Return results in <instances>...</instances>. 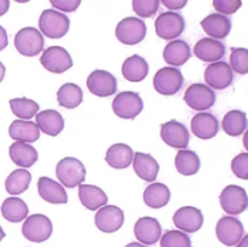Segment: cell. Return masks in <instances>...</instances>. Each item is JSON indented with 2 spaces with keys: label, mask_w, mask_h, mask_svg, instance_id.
Returning <instances> with one entry per match:
<instances>
[{
  "label": "cell",
  "mask_w": 248,
  "mask_h": 247,
  "mask_svg": "<svg viewBox=\"0 0 248 247\" xmlns=\"http://www.w3.org/2000/svg\"><path fill=\"white\" fill-rule=\"evenodd\" d=\"M56 176L65 188H74L85 181L86 169L80 160L67 156L58 161L56 166Z\"/></svg>",
  "instance_id": "1"
},
{
  "label": "cell",
  "mask_w": 248,
  "mask_h": 247,
  "mask_svg": "<svg viewBox=\"0 0 248 247\" xmlns=\"http://www.w3.org/2000/svg\"><path fill=\"white\" fill-rule=\"evenodd\" d=\"M69 26L70 21L67 15L53 9L44 10L39 17V28L47 38H62L69 31Z\"/></svg>",
  "instance_id": "2"
},
{
  "label": "cell",
  "mask_w": 248,
  "mask_h": 247,
  "mask_svg": "<svg viewBox=\"0 0 248 247\" xmlns=\"http://www.w3.org/2000/svg\"><path fill=\"white\" fill-rule=\"evenodd\" d=\"M154 89L164 96H173L178 93L184 85V77L178 68L164 67L155 74Z\"/></svg>",
  "instance_id": "3"
},
{
  "label": "cell",
  "mask_w": 248,
  "mask_h": 247,
  "mask_svg": "<svg viewBox=\"0 0 248 247\" xmlns=\"http://www.w3.org/2000/svg\"><path fill=\"white\" fill-rule=\"evenodd\" d=\"M111 108L116 116L121 119H135L140 115L144 108L142 97L133 91H124L115 96L111 103Z\"/></svg>",
  "instance_id": "4"
},
{
  "label": "cell",
  "mask_w": 248,
  "mask_h": 247,
  "mask_svg": "<svg viewBox=\"0 0 248 247\" xmlns=\"http://www.w3.org/2000/svg\"><path fill=\"white\" fill-rule=\"evenodd\" d=\"M44 36L34 27L19 29L15 35V47L21 55L33 57L44 50Z\"/></svg>",
  "instance_id": "5"
},
{
  "label": "cell",
  "mask_w": 248,
  "mask_h": 247,
  "mask_svg": "<svg viewBox=\"0 0 248 247\" xmlns=\"http://www.w3.org/2000/svg\"><path fill=\"white\" fill-rule=\"evenodd\" d=\"M216 92L206 84H191L184 92V102L196 111H205L216 103Z\"/></svg>",
  "instance_id": "6"
},
{
  "label": "cell",
  "mask_w": 248,
  "mask_h": 247,
  "mask_svg": "<svg viewBox=\"0 0 248 247\" xmlns=\"http://www.w3.org/2000/svg\"><path fill=\"white\" fill-rule=\"evenodd\" d=\"M52 222L41 213H35L26 218L22 225V234L27 240L33 242H44L52 234Z\"/></svg>",
  "instance_id": "7"
},
{
  "label": "cell",
  "mask_w": 248,
  "mask_h": 247,
  "mask_svg": "<svg viewBox=\"0 0 248 247\" xmlns=\"http://www.w3.org/2000/svg\"><path fill=\"white\" fill-rule=\"evenodd\" d=\"M147 34V26L138 17H126L121 19L115 29V35L125 45H137Z\"/></svg>",
  "instance_id": "8"
},
{
  "label": "cell",
  "mask_w": 248,
  "mask_h": 247,
  "mask_svg": "<svg viewBox=\"0 0 248 247\" xmlns=\"http://www.w3.org/2000/svg\"><path fill=\"white\" fill-rule=\"evenodd\" d=\"M186 29V21L178 12H161L155 21V31L164 40H172L181 35Z\"/></svg>",
  "instance_id": "9"
},
{
  "label": "cell",
  "mask_w": 248,
  "mask_h": 247,
  "mask_svg": "<svg viewBox=\"0 0 248 247\" xmlns=\"http://www.w3.org/2000/svg\"><path fill=\"white\" fill-rule=\"evenodd\" d=\"M40 63L46 70L55 74L67 72L73 67L72 56L62 46H50L43 52Z\"/></svg>",
  "instance_id": "10"
},
{
  "label": "cell",
  "mask_w": 248,
  "mask_h": 247,
  "mask_svg": "<svg viewBox=\"0 0 248 247\" xmlns=\"http://www.w3.org/2000/svg\"><path fill=\"white\" fill-rule=\"evenodd\" d=\"M216 234L218 240L228 247H232L239 244L245 235L244 224L239 218L225 216L218 220L216 225Z\"/></svg>",
  "instance_id": "11"
},
{
  "label": "cell",
  "mask_w": 248,
  "mask_h": 247,
  "mask_svg": "<svg viewBox=\"0 0 248 247\" xmlns=\"http://www.w3.org/2000/svg\"><path fill=\"white\" fill-rule=\"evenodd\" d=\"M220 206L228 215H240L246 211L248 205L247 193L242 186L228 185L222 190L219 195Z\"/></svg>",
  "instance_id": "12"
},
{
  "label": "cell",
  "mask_w": 248,
  "mask_h": 247,
  "mask_svg": "<svg viewBox=\"0 0 248 247\" xmlns=\"http://www.w3.org/2000/svg\"><path fill=\"white\" fill-rule=\"evenodd\" d=\"M87 89L98 97H110L118 91V80L107 70L96 69L87 77Z\"/></svg>",
  "instance_id": "13"
},
{
  "label": "cell",
  "mask_w": 248,
  "mask_h": 247,
  "mask_svg": "<svg viewBox=\"0 0 248 247\" xmlns=\"http://www.w3.org/2000/svg\"><path fill=\"white\" fill-rule=\"evenodd\" d=\"M161 139L174 149H186L190 140L188 128L184 124L177 120H170L160 126Z\"/></svg>",
  "instance_id": "14"
},
{
  "label": "cell",
  "mask_w": 248,
  "mask_h": 247,
  "mask_svg": "<svg viewBox=\"0 0 248 247\" xmlns=\"http://www.w3.org/2000/svg\"><path fill=\"white\" fill-rule=\"evenodd\" d=\"M234 72L224 61L210 63L205 70V81L212 90H225L232 84Z\"/></svg>",
  "instance_id": "15"
},
{
  "label": "cell",
  "mask_w": 248,
  "mask_h": 247,
  "mask_svg": "<svg viewBox=\"0 0 248 247\" xmlns=\"http://www.w3.org/2000/svg\"><path fill=\"white\" fill-rule=\"evenodd\" d=\"M125 222V215L118 206H103L94 216V224L103 232H115L123 227Z\"/></svg>",
  "instance_id": "16"
},
{
  "label": "cell",
  "mask_w": 248,
  "mask_h": 247,
  "mask_svg": "<svg viewBox=\"0 0 248 247\" xmlns=\"http://www.w3.org/2000/svg\"><path fill=\"white\" fill-rule=\"evenodd\" d=\"M173 224L181 232H195L202 227L203 216L199 208L193 206H184L178 208L173 215Z\"/></svg>",
  "instance_id": "17"
},
{
  "label": "cell",
  "mask_w": 248,
  "mask_h": 247,
  "mask_svg": "<svg viewBox=\"0 0 248 247\" xmlns=\"http://www.w3.org/2000/svg\"><path fill=\"white\" fill-rule=\"evenodd\" d=\"M225 51L227 47L224 44L212 38L200 39L194 46V55L207 63H215L222 60L225 56Z\"/></svg>",
  "instance_id": "18"
},
{
  "label": "cell",
  "mask_w": 248,
  "mask_h": 247,
  "mask_svg": "<svg viewBox=\"0 0 248 247\" xmlns=\"http://www.w3.org/2000/svg\"><path fill=\"white\" fill-rule=\"evenodd\" d=\"M191 131L200 139H211L219 131V121L208 111H201L191 119Z\"/></svg>",
  "instance_id": "19"
},
{
  "label": "cell",
  "mask_w": 248,
  "mask_h": 247,
  "mask_svg": "<svg viewBox=\"0 0 248 247\" xmlns=\"http://www.w3.org/2000/svg\"><path fill=\"white\" fill-rule=\"evenodd\" d=\"M135 236L143 245H154L162 234L161 224L156 218L142 217L135 224Z\"/></svg>",
  "instance_id": "20"
},
{
  "label": "cell",
  "mask_w": 248,
  "mask_h": 247,
  "mask_svg": "<svg viewBox=\"0 0 248 247\" xmlns=\"http://www.w3.org/2000/svg\"><path fill=\"white\" fill-rule=\"evenodd\" d=\"M38 193L41 199L50 203L61 205L68 202V195L64 186L48 177L43 176L38 179Z\"/></svg>",
  "instance_id": "21"
},
{
  "label": "cell",
  "mask_w": 248,
  "mask_h": 247,
  "mask_svg": "<svg viewBox=\"0 0 248 247\" xmlns=\"http://www.w3.org/2000/svg\"><path fill=\"white\" fill-rule=\"evenodd\" d=\"M201 27L210 38L219 40L229 35L232 31V21L228 16L220 14H211L201 21Z\"/></svg>",
  "instance_id": "22"
},
{
  "label": "cell",
  "mask_w": 248,
  "mask_h": 247,
  "mask_svg": "<svg viewBox=\"0 0 248 247\" xmlns=\"http://www.w3.org/2000/svg\"><path fill=\"white\" fill-rule=\"evenodd\" d=\"M191 55H193V52H191L189 44L186 41L181 40V39L170 41L164 48L165 62L169 63L170 65H173V67L183 65L184 63L190 60Z\"/></svg>",
  "instance_id": "23"
},
{
  "label": "cell",
  "mask_w": 248,
  "mask_h": 247,
  "mask_svg": "<svg viewBox=\"0 0 248 247\" xmlns=\"http://www.w3.org/2000/svg\"><path fill=\"white\" fill-rule=\"evenodd\" d=\"M35 120L39 130L52 137L60 135L64 128V119L57 110L53 109L39 111L35 115Z\"/></svg>",
  "instance_id": "24"
},
{
  "label": "cell",
  "mask_w": 248,
  "mask_h": 247,
  "mask_svg": "<svg viewBox=\"0 0 248 247\" xmlns=\"http://www.w3.org/2000/svg\"><path fill=\"white\" fill-rule=\"evenodd\" d=\"M133 170L140 178L152 183L156 179L160 166L152 155L138 152L133 154Z\"/></svg>",
  "instance_id": "25"
},
{
  "label": "cell",
  "mask_w": 248,
  "mask_h": 247,
  "mask_svg": "<svg viewBox=\"0 0 248 247\" xmlns=\"http://www.w3.org/2000/svg\"><path fill=\"white\" fill-rule=\"evenodd\" d=\"M133 150L125 143H116L109 147L106 154V161L115 170L127 169L133 161Z\"/></svg>",
  "instance_id": "26"
},
{
  "label": "cell",
  "mask_w": 248,
  "mask_h": 247,
  "mask_svg": "<svg viewBox=\"0 0 248 247\" xmlns=\"http://www.w3.org/2000/svg\"><path fill=\"white\" fill-rule=\"evenodd\" d=\"M9 154L12 161L22 169H29L38 161V152L29 143H12L9 148Z\"/></svg>",
  "instance_id": "27"
},
{
  "label": "cell",
  "mask_w": 248,
  "mask_h": 247,
  "mask_svg": "<svg viewBox=\"0 0 248 247\" xmlns=\"http://www.w3.org/2000/svg\"><path fill=\"white\" fill-rule=\"evenodd\" d=\"M79 199L85 208L90 211L98 210L108 202V196L99 186L92 184H80Z\"/></svg>",
  "instance_id": "28"
},
{
  "label": "cell",
  "mask_w": 248,
  "mask_h": 247,
  "mask_svg": "<svg viewBox=\"0 0 248 247\" xmlns=\"http://www.w3.org/2000/svg\"><path fill=\"white\" fill-rule=\"evenodd\" d=\"M9 135L17 142L33 143L40 137V130L34 121L15 120L9 127Z\"/></svg>",
  "instance_id": "29"
},
{
  "label": "cell",
  "mask_w": 248,
  "mask_h": 247,
  "mask_svg": "<svg viewBox=\"0 0 248 247\" xmlns=\"http://www.w3.org/2000/svg\"><path fill=\"white\" fill-rule=\"evenodd\" d=\"M121 73L127 81L140 82L147 77L148 73H149V65H148L147 61L140 57V55H133L126 58L125 62L123 63Z\"/></svg>",
  "instance_id": "30"
},
{
  "label": "cell",
  "mask_w": 248,
  "mask_h": 247,
  "mask_svg": "<svg viewBox=\"0 0 248 247\" xmlns=\"http://www.w3.org/2000/svg\"><path fill=\"white\" fill-rule=\"evenodd\" d=\"M171 191L164 183H152L145 188L143 200L150 208H161L169 203Z\"/></svg>",
  "instance_id": "31"
},
{
  "label": "cell",
  "mask_w": 248,
  "mask_h": 247,
  "mask_svg": "<svg viewBox=\"0 0 248 247\" xmlns=\"http://www.w3.org/2000/svg\"><path fill=\"white\" fill-rule=\"evenodd\" d=\"M0 210H1L2 217L11 223L22 222L28 217L29 212L27 203L22 199L15 198V196L5 199Z\"/></svg>",
  "instance_id": "32"
},
{
  "label": "cell",
  "mask_w": 248,
  "mask_h": 247,
  "mask_svg": "<svg viewBox=\"0 0 248 247\" xmlns=\"http://www.w3.org/2000/svg\"><path fill=\"white\" fill-rule=\"evenodd\" d=\"M177 171L183 176H193L200 170L201 161L199 155L194 150L181 149L178 150L174 159Z\"/></svg>",
  "instance_id": "33"
},
{
  "label": "cell",
  "mask_w": 248,
  "mask_h": 247,
  "mask_svg": "<svg viewBox=\"0 0 248 247\" xmlns=\"http://www.w3.org/2000/svg\"><path fill=\"white\" fill-rule=\"evenodd\" d=\"M84 99L82 90L74 82L63 84L57 91V102L61 107L67 109H74L81 104Z\"/></svg>",
  "instance_id": "34"
},
{
  "label": "cell",
  "mask_w": 248,
  "mask_h": 247,
  "mask_svg": "<svg viewBox=\"0 0 248 247\" xmlns=\"http://www.w3.org/2000/svg\"><path fill=\"white\" fill-rule=\"evenodd\" d=\"M222 127L225 133L232 137H239L247 128V116L242 110H230L222 120Z\"/></svg>",
  "instance_id": "35"
},
{
  "label": "cell",
  "mask_w": 248,
  "mask_h": 247,
  "mask_svg": "<svg viewBox=\"0 0 248 247\" xmlns=\"http://www.w3.org/2000/svg\"><path fill=\"white\" fill-rule=\"evenodd\" d=\"M31 181V174L28 170L18 169L12 171L5 181V189L11 195H18L28 189Z\"/></svg>",
  "instance_id": "36"
},
{
  "label": "cell",
  "mask_w": 248,
  "mask_h": 247,
  "mask_svg": "<svg viewBox=\"0 0 248 247\" xmlns=\"http://www.w3.org/2000/svg\"><path fill=\"white\" fill-rule=\"evenodd\" d=\"M11 111L19 118V120H31L39 113V104L33 99L19 97V98L10 99Z\"/></svg>",
  "instance_id": "37"
},
{
  "label": "cell",
  "mask_w": 248,
  "mask_h": 247,
  "mask_svg": "<svg viewBox=\"0 0 248 247\" xmlns=\"http://www.w3.org/2000/svg\"><path fill=\"white\" fill-rule=\"evenodd\" d=\"M160 247H191V240L181 230H167L160 237Z\"/></svg>",
  "instance_id": "38"
},
{
  "label": "cell",
  "mask_w": 248,
  "mask_h": 247,
  "mask_svg": "<svg viewBox=\"0 0 248 247\" xmlns=\"http://www.w3.org/2000/svg\"><path fill=\"white\" fill-rule=\"evenodd\" d=\"M230 68L232 72L245 75L248 73V50L245 47H232Z\"/></svg>",
  "instance_id": "39"
},
{
  "label": "cell",
  "mask_w": 248,
  "mask_h": 247,
  "mask_svg": "<svg viewBox=\"0 0 248 247\" xmlns=\"http://www.w3.org/2000/svg\"><path fill=\"white\" fill-rule=\"evenodd\" d=\"M161 2L159 0H133L132 9L142 18L152 17L153 15L159 11V7Z\"/></svg>",
  "instance_id": "40"
},
{
  "label": "cell",
  "mask_w": 248,
  "mask_h": 247,
  "mask_svg": "<svg viewBox=\"0 0 248 247\" xmlns=\"http://www.w3.org/2000/svg\"><path fill=\"white\" fill-rule=\"evenodd\" d=\"M232 170L240 179H248V153H241L232 159Z\"/></svg>",
  "instance_id": "41"
},
{
  "label": "cell",
  "mask_w": 248,
  "mask_h": 247,
  "mask_svg": "<svg viewBox=\"0 0 248 247\" xmlns=\"http://www.w3.org/2000/svg\"><path fill=\"white\" fill-rule=\"evenodd\" d=\"M242 1L240 0H215L213 7L217 10V14L220 15H232L241 7Z\"/></svg>",
  "instance_id": "42"
},
{
  "label": "cell",
  "mask_w": 248,
  "mask_h": 247,
  "mask_svg": "<svg viewBox=\"0 0 248 247\" xmlns=\"http://www.w3.org/2000/svg\"><path fill=\"white\" fill-rule=\"evenodd\" d=\"M51 5L55 9L61 10L63 12H73L81 4L80 0H51Z\"/></svg>",
  "instance_id": "43"
},
{
  "label": "cell",
  "mask_w": 248,
  "mask_h": 247,
  "mask_svg": "<svg viewBox=\"0 0 248 247\" xmlns=\"http://www.w3.org/2000/svg\"><path fill=\"white\" fill-rule=\"evenodd\" d=\"M160 2H162L170 10H179L183 9L188 1L186 0H162Z\"/></svg>",
  "instance_id": "44"
},
{
  "label": "cell",
  "mask_w": 248,
  "mask_h": 247,
  "mask_svg": "<svg viewBox=\"0 0 248 247\" xmlns=\"http://www.w3.org/2000/svg\"><path fill=\"white\" fill-rule=\"evenodd\" d=\"M7 44H9V38H7L6 29L0 26V51L4 50L7 46Z\"/></svg>",
  "instance_id": "45"
},
{
  "label": "cell",
  "mask_w": 248,
  "mask_h": 247,
  "mask_svg": "<svg viewBox=\"0 0 248 247\" xmlns=\"http://www.w3.org/2000/svg\"><path fill=\"white\" fill-rule=\"evenodd\" d=\"M10 7V1L9 0H0V16L6 14L9 11Z\"/></svg>",
  "instance_id": "46"
},
{
  "label": "cell",
  "mask_w": 248,
  "mask_h": 247,
  "mask_svg": "<svg viewBox=\"0 0 248 247\" xmlns=\"http://www.w3.org/2000/svg\"><path fill=\"white\" fill-rule=\"evenodd\" d=\"M236 247H248V235H244L242 239L240 240L239 244L236 245Z\"/></svg>",
  "instance_id": "47"
},
{
  "label": "cell",
  "mask_w": 248,
  "mask_h": 247,
  "mask_svg": "<svg viewBox=\"0 0 248 247\" xmlns=\"http://www.w3.org/2000/svg\"><path fill=\"white\" fill-rule=\"evenodd\" d=\"M5 73H6V68H5V65L0 62V82H1L2 79H4Z\"/></svg>",
  "instance_id": "48"
},
{
  "label": "cell",
  "mask_w": 248,
  "mask_h": 247,
  "mask_svg": "<svg viewBox=\"0 0 248 247\" xmlns=\"http://www.w3.org/2000/svg\"><path fill=\"white\" fill-rule=\"evenodd\" d=\"M125 247H147V246L143 244H140V242H130V244L126 245Z\"/></svg>",
  "instance_id": "49"
},
{
  "label": "cell",
  "mask_w": 248,
  "mask_h": 247,
  "mask_svg": "<svg viewBox=\"0 0 248 247\" xmlns=\"http://www.w3.org/2000/svg\"><path fill=\"white\" fill-rule=\"evenodd\" d=\"M4 237H5V232H4V230H2V228L0 227V241H1V240L4 239Z\"/></svg>",
  "instance_id": "50"
}]
</instances>
